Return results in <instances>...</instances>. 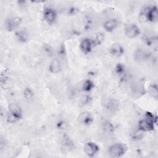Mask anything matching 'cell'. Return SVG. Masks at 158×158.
Instances as JSON below:
<instances>
[{
    "label": "cell",
    "instance_id": "6da1fadb",
    "mask_svg": "<svg viewBox=\"0 0 158 158\" xmlns=\"http://www.w3.org/2000/svg\"><path fill=\"white\" fill-rule=\"evenodd\" d=\"M157 123V117L152 113L147 112L145 118L138 123V128L141 131H151L154 130L155 124Z\"/></svg>",
    "mask_w": 158,
    "mask_h": 158
},
{
    "label": "cell",
    "instance_id": "7a4b0ae2",
    "mask_svg": "<svg viewBox=\"0 0 158 158\" xmlns=\"http://www.w3.org/2000/svg\"><path fill=\"white\" fill-rule=\"evenodd\" d=\"M127 151V147L122 143H115L111 145L108 150L109 154L113 157H120L123 156Z\"/></svg>",
    "mask_w": 158,
    "mask_h": 158
},
{
    "label": "cell",
    "instance_id": "3957f363",
    "mask_svg": "<svg viewBox=\"0 0 158 158\" xmlns=\"http://www.w3.org/2000/svg\"><path fill=\"white\" fill-rule=\"evenodd\" d=\"M141 33L139 27L135 23H128L125 27V35L128 38H135Z\"/></svg>",
    "mask_w": 158,
    "mask_h": 158
},
{
    "label": "cell",
    "instance_id": "277c9868",
    "mask_svg": "<svg viewBox=\"0 0 158 158\" xmlns=\"http://www.w3.org/2000/svg\"><path fill=\"white\" fill-rule=\"evenodd\" d=\"M144 18L149 22H156L158 19V10L157 6L147 7L144 9L143 14Z\"/></svg>",
    "mask_w": 158,
    "mask_h": 158
},
{
    "label": "cell",
    "instance_id": "5b68a950",
    "mask_svg": "<svg viewBox=\"0 0 158 158\" xmlns=\"http://www.w3.org/2000/svg\"><path fill=\"white\" fill-rule=\"evenodd\" d=\"M84 152L89 157H94L99 151V146L94 142L88 141L83 147Z\"/></svg>",
    "mask_w": 158,
    "mask_h": 158
},
{
    "label": "cell",
    "instance_id": "8992f818",
    "mask_svg": "<svg viewBox=\"0 0 158 158\" xmlns=\"http://www.w3.org/2000/svg\"><path fill=\"white\" fill-rule=\"evenodd\" d=\"M78 121L85 126H89L91 125L94 121V118L91 114L88 111L81 112L78 117Z\"/></svg>",
    "mask_w": 158,
    "mask_h": 158
},
{
    "label": "cell",
    "instance_id": "52a82bcc",
    "mask_svg": "<svg viewBox=\"0 0 158 158\" xmlns=\"http://www.w3.org/2000/svg\"><path fill=\"white\" fill-rule=\"evenodd\" d=\"M22 22V19L19 17L7 19L4 22V27L9 31H12L15 30Z\"/></svg>",
    "mask_w": 158,
    "mask_h": 158
},
{
    "label": "cell",
    "instance_id": "ba28073f",
    "mask_svg": "<svg viewBox=\"0 0 158 158\" xmlns=\"http://www.w3.org/2000/svg\"><path fill=\"white\" fill-rule=\"evenodd\" d=\"M94 46V44L93 40L88 38H85L81 41L80 44V48L83 53L87 54L92 51Z\"/></svg>",
    "mask_w": 158,
    "mask_h": 158
},
{
    "label": "cell",
    "instance_id": "9c48e42d",
    "mask_svg": "<svg viewBox=\"0 0 158 158\" xmlns=\"http://www.w3.org/2000/svg\"><path fill=\"white\" fill-rule=\"evenodd\" d=\"M9 112L14 116L17 120L22 119L23 117L22 110L20 106L16 103H10L8 105Z\"/></svg>",
    "mask_w": 158,
    "mask_h": 158
},
{
    "label": "cell",
    "instance_id": "30bf717a",
    "mask_svg": "<svg viewBox=\"0 0 158 158\" xmlns=\"http://www.w3.org/2000/svg\"><path fill=\"white\" fill-rule=\"evenodd\" d=\"M57 14L56 11L51 8L45 9L43 12V17L44 20L49 24L55 22L57 19Z\"/></svg>",
    "mask_w": 158,
    "mask_h": 158
},
{
    "label": "cell",
    "instance_id": "8fae6325",
    "mask_svg": "<svg viewBox=\"0 0 158 158\" xmlns=\"http://www.w3.org/2000/svg\"><path fill=\"white\" fill-rule=\"evenodd\" d=\"M124 52L123 46L119 43L112 44L109 49V53L114 57H120L123 55Z\"/></svg>",
    "mask_w": 158,
    "mask_h": 158
},
{
    "label": "cell",
    "instance_id": "7c38bea8",
    "mask_svg": "<svg viewBox=\"0 0 158 158\" xmlns=\"http://www.w3.org/2000/svg\"><path fill=\"white\" fill-rule=\"evenodd\" d=\"M105 107L110 112L114 113L119 109V102L114 98H109L105 102Z\"/></svg>",
    "mask_w": 158,
    "mask_h": 158
},
{
    "label": "cell",
    "instance_id": "4fadbf2b",
    "mask_svg": "<svg viewBox=\"0 0 158 158\" xmlns=\"http://www.w3.org/2000/svg\"><path fill=\"white\" fill-rule=\"evenodd\" d=\"M62 149L64 151L67 152H70L74 149L75 145L72 139L68 135H65L62 138Z\"/></svg>",
    "mask_w": 158,
    "mask_h": 158
},
{
    "label": "cell",
    "instance_id": "5bb4252c",
    "mask_svg": "<svg viewBox=\"0 0 158 158\" xmlns=\"http://www.w3.org/2000/svg\"><path fill=\"white\" fill-rule=\"evenodd\" d=\"M118 22L116 19H110L107 20L103 24V28L107 32L114 31L118 27Z\"/></svg>",
    "mask_w": 158,
    "mask_h": 158
},
{
    "label": "cell",
    "instance_id": "9a60e30c",
    "mask_svg": "<svg viewBox=\"0 0 158 158\" xmlns=\"http://www.w3.org/2000/svg\"><path fill=\"white\" fill-rule=\"evenodd\" d=\"M62 69L60 62L57 59H52L49 65V71L53 74L59 73Z\"/></svg>",
    "mask_w": 158,
    "mask_h": 158
},
{
    "label": "cell",
    "instance_id": "2e32d148",
    "mask_svg": "<svg viewBox=\"0 0 158 158\" xmlns=\"http://www.w3.org/2000/svg\"><path fill=\"white\" fill-rule=\"evenodd\" d=\"M150 56V53L146 51L145 49L139 48L136 50L135 53V58L136 60L138 61H143L144 60H147L149 59Z\"/></svg>",
    "mask_w": 158,
    "mask_h": 158
},
{
    "label": "cell",
    "instance_id": "e0dca14e",
    "mask_svg": "<svg viewBox=\"0 0 158 158\" xmlns=\"http://www.w3.org/2000/svg\"><path fill=\"white\" fill-rule=\"evenodd\" d=\"M15 36L19 42L26 43L28 40L29 34L26 30L22 29L15 32Z\"/></svg>",
    "mask_w": 158,
    "mask_h": 158
},
{
    "label": "cell",
    "instance_id": "ac0fdd59",
    "mask_svg": "<svg viewBox=\"0 0 158 158\" xmlns=\"http://www.w3.org/2000/svg\"><path fill=\"white\" fill-rule=\"evenodd\" d=\"M114 71L118 77L123 78L125 77V75H126L125 67L123 64H120V63L117 64L114 67Z\"/></svg>",
    "mask_w": 158,
    "mask_h": 158
},
{
    "label": "cell",
    "instance_id": "d6986e66",
    "mask_svg": "<svg viewBox=\"0 0 158 158\" xmlns=\"http://www.w3.org/2000/svg\"><path fill=\"white\" fill-rule=\"evenodd\" d=\"M41 49H42L43 54L46 56H48V57H52L53 56L54 53V48L49 44L44 43L42 46Z\"/></svg>",
    "mask_w": 158,
    "mask_h": 158
},
{
    "label": "cell",
    "instance_id": "ffe728a7",
    "mask_svg": "<svg viewBox=\"0 0 158 158\" xmlns=\"http://www.w3.org/2000/svg\"><path fill=\"white\" fill-rule=\"evenodd\" d=\"M23 95L24 98L29 101H32L35 98V93L33 90L30 87H27L24 89Z\"/></svg>",
    "mask_w": 158,
    "mask_h": 158
},
{
    "label": "cell",
    "instance_id": "44dd1931",
    "mask_svg": "<svg viewBox=\"0 0 158 158\" xmlns=\"http://www.w3.org/2000/svg\"><path fill=\"white\" fill-rule=\"evenodd\" d=\"M94 88V83L91 80H86L82 85V89L85 92H89Z\"/></svg>",
    "mask_w": 158,
    "mask_h": 158
},
{
    "label": "cell",
    "instance_id": "7402d4cb",
    "mask_svg": "<svg viewBox=\"0 0 158 158\" xmlns=\"http://www.w3.org/2000/svg\"><path fill=\"white\" fill-rule=\"evenodd\" d=\"M104 38H105V36L102 33H101V32L98 33L96 35L94 40H93L94 46H99L104 41Z\"/></svg>",
    "mask_w": 158,
    "mask_h": 158
},
{
    "label": "cell",
    "instance_id": "603a6c76",
    "mask_svg": "<svg viewBox=\"0 0 158 158\" xmlns=\"http://www.w3.org/2000/svg\"><path fill=\"white\" fill-rule=\"evenodd\" d=\"M103 130L107 133H112L114 130V125L109 122H106L102 125Z\"/></svg>",
    "mask_w": 158,
    "mask_h": 158
},
{
    "label": "cell",
    "instance_id": "cb8c5ba5",
    "mask_svg": "<svg viewBox=\"0 0 158 158\" xmlns=\"http://www.w3.org/2000/svg\"><path fill=\"white\" fill-rule=\"evenodd\" d=\"M91 101V98L90 96L88 95V94H84L81 96V100H80V102L81 104H82L83 106L88 104Z\"/></svg>",
    "mask_w": 158,
    "mask_h": 158
},
{
    "label": "cell",
    "instance_id": "d4e9b609",
    "mask_svg": "<svg viewBox=\"0 0 158 158\" xmlns=\"http://www.w3.org/2000/svg\"><path fill=\"white\" fill-rule=\"evenodd\" d=\"M150 93L152 94L153 95L155 94L156 96H157V87L156 85H154L151 86V88H150Z\"/></svg>",
    "mask_w": 158,
    "mask_h": 158
}]
</instances>
